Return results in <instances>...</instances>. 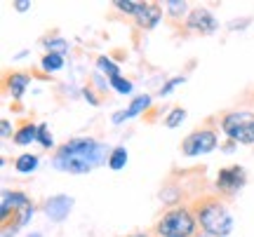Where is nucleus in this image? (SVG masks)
Returning <instances> with one entry per match:
<instances>
[{
  "instance_id": "1",
  "label": "nucleus",
  "mask_w": 254,
  "mask_h": 237,
  "mask_svg": "<svg viewBox=\"0 0 254 237\" xmlns=\"http://www.w3.org/2000/svg\"><path fill=\"white\" fill-rule=\"evenodd\" d=\"M111 148L92 137H78L57 148L52 167L64 174H90L99 164L109 162Z\"/></svg>"
},
{
  "instance_id": "2",
  "label": "nucleus",
  "mask_w": 254,
  "mask_h": 237,
  "mask_svg": "<svg viewBox=\"0 0 254 237\" xmlns=\"http://www.w3.org/2000/svg\"><path fill=\"white\" fill-rule=\"evenodd\" d=\"M190 209L195 214L200 230L207 237H228L233 233V216L226 207V200L221 195L202 192L200 197L190 200Z\"/></svg>"
},
{
  "instance_id": "3",
  "label": "nucleus",
  "mask_w": 254,
  "mask_h": 237,
  "mask_svg": "<svg viewBox=\"0 0 254 237\" xmlns=\"http://www.w3.org/2000/svg\"><path fill=\"white\" fill-rule=\"evenodd\" d=\"M36 214V204L24 190H2L0 197V230L2 237L14 235Z\"/></svg>"
},
{
  "instance_id": "4",
  "label": "nucleus",
  "mask_w": 254,
  "mask_h": 237,
  "mask_svg": "<svg viewBox=\"0 0 254 237\" xmlns=\"http://www.w3.org/2000/svg\"><path fill=\"white\" fill-rule=\"evenodd\" d=\"M198 221L190 209V204L172 207L160 214V219L153 223L151 235L155 237H198Z\"/></svg>"
},
{
  "instance_id": "5",
  "label": "nucleus",
  "mask_w": 254,
  "mask_h": 237,
  "mask_svg": "<svg viewBox=\"0 0 254 237\" xmlns=\"http://www.w3.org/2000/svg\"><path fill=\"white\" fill-rule=\"evenodd\" d=\"M219 127L228 141L254 146V113L252 110H226L219 115Z\"/></svg>"
},
{
  "instance_id": "6",
  "label": "nucleus",
  "mask_w": 254,
  "mask_h": 237,
  "mask_svg": "<svg viewBox=\"0 0 254 237\" xmlns=\"http://www.w3.org/2000/svg\"><path fill=\"white\" fill-rule=\"evenodd\" d=\"M219 146V134L212 125H202V127L193 129L189 137L182 141V153L186 157H200L212 153Z\"/></svg>"
},
{
  "instance_id": "7",
  "label": "nucleus",
  "mask_w": 254,
  "mask_h": 237,
  "mask_svg": "<svg viewBox=\"0 0 254 237\" xmlns=\"http://www.w3.org/2000/svg\"><path fill=\"white\" fill-rule=\"evenodd\" d=\"M245 186H247V172L245 167H240V164H228V167H221L217 172L214 188H217V195L226 197V200L236 197Z\"/></svg>"
},
{
  "instance_id": "8",
  "label": "nucleus",
  "mask_w": 254,
  "mask_h": 237,
  "mask_svg": "<svg viewBox=\"0 0 254 237\" xmlns=\"http://www.w3.org/2000/svg\"><path fill=\"white\" fill-rule=\"evenodd\" d=\"M184 28L189 33H193V36H212V33L219 31V21L212 14V9L202 7V5H195V7H190L189 17L184 21Z\"/></svg>"
},
{
  "instance_id": "9",
  "label": "nucleus",
  "mask_w": 254,
  "mask_h": 237,
  "mask_svg": "<svg viewBox=\"0 0 254 237\" xmlns=\"http://www.w3.org/2000/svg\"><path fill=\"white\" fill-rule=\"evenodd\" d=\"M165 17V7L160 2H139V9L134 14V24L144 31H153L160 19Z\"/></svg>"
},
{
  "instance_id": "10",
  "label": "nucleus",
  "mask_w": 254,
  "mask_h": 237,
  "mask_svg": "<svg viewBox=\"0 0 254 237\" xmlns=\"http://www.w3.org/2000/svg\"><path fill=\"white\" fill-rule=\"evenodd\" d=\"M73 209V197L68 195H55V197H50V200L43 204V211H45V216L52 223H62Z\"/></svg>"
},
{
  "instance_id": "11",
  "label": "nucleus",
  "mask_w": 254,
  "mask_h": 237,
  "mask_svg": "<svg viewBox=\"0 0 254 237\" xmlns=\"http://www.w3.org/2000/svg\"><path fill=\"white\" fill-rule=\"evenodd\" d=\"M28 85H31V75L26 71H12V73L5 75V92L14 101H19L24 94H26Z\"/></svg>"
},
{
  "instance_id": "12",
  "label": "nucleus",
  "mask_w": 254,
  "mask_h": 237,
  "mask_svg": "<svg viewBox=\"0 0 254 237\" xmlns=\"http://www.w3.org/2000/svg\"><path fill=\"white\" fill-rule=\"evenodd\" d=\"M163 7H165V17L170 19L174 26H179L182 21H186V17L190 12V5L184 2V0H167V2H163Z\"/></svg>"
},
{
  "instance_id": "13",
  "label": "nucleus",
  "mask_w": 254,
  "mask_h": 237,
  "mask_svg": "<svg viewBox=\"0 0 254 237\" xmlns=\"http://www.w3.org/2000/svg\"><path fill=\"white\" fill-rule=\"evenodd\" d=\"M12 141H14L17 146H28V143L38 141V125L36 122H21V125L14 129Z\"/></svg>"
},
{
  "instance_id": "14",
  "label": "nucleus",
  "mask_w": 254,
  "mask_h": 237,
  "mask_svg": "<svg viewBox=\"0 0 254 237\" xmlns=\"http://www.w3.org/2000/svg\"><path fill=\"white\" fill-rule=\"evenodd\" d=\"M151 106H153V96H151V94H139L125 108V120H132V118H136V115H141V113H146Z\"/></svg>"
},
{
  "instance_id": "15",
  "label": "nucleus",
  "mask_w": 254,
  "mask_h": 237,
  "mask_svg": "<svg viewBox=\"0 0 254 237\" xmlns=\"http://www.w3.org/2000/svg\"><path fill=\"white\" fill-rule=\"evenodd\" d=\"M40 164V157L33 155V153H21V155L14 160V172L17 174H31L38 169Z\"/></svg>"
},
{
  "instance_id": "16",
  "label": "nucleus",
  "mask_w": 254,
  "mask_h": 237,
  "mask_svg": "<svg viewBox=\"0 0 254 237\" xmlns=\"http://www.w3.org/2000/svg\"><path fill=\"white\" fill-rule=\"evenodd\" d=\"M127 148L125 146H116L111 148V155H109V169H113V172H120V169H125L127 164Z\"/></svg>"
},
{
  "instance_id": "17",
  "label": "nucleus",
  "mask_w": 254,
  "mask_h": 237,
  "mask_svg": "<svg viewBox=\"0 0 254 237\" xmlns=\"http://www.w3.org/2000/svg\"><path fill=\"white\" fill-rule=\"evenodd\" d=\"M40 68L45 71L47 75L57 73L64 68V54H55V52H47L43 59H40Z\"/></svg>"
},
{
  "instance_id": "18",
  "label": "nucleus",
  "mask_w": 254,
  "mask_h": 237,
  "mask_svg": "<svg viewBox=\"0 0 254 237\" xmlns=\"http://www.w3.org/2000/svg\"><path fill=\"white\" fill-rule=\"evenodd\" d=\"M97 68H99V73H104L109 80L120 75V66L116 64V61H111L109 56H97Z\"/></svg>"
},
{
  "instance_id": "19",
  "label": "nucleus",
  "mask_w": 254,
  "mask_h": 237,
  "mask_svg": "<svg viewBox=\"0 0 254 237\" xmlns=\"http://www.w3.org/2000/svg\"><path fill=\"white\" fill-rule=\"evenodd\" d=\"M184 120H186V108H182V106H177V108H172L167 115H165L163 120V125L167 129H177L179 125H182Z\"/></svg>"
},
{
  "instance_id": "20",
  "label": "nucleus",
  "mask_w": 254,
  "mask_h": 237,
  "mask_svg": "<svg viewBox=\"0 0 254 237\" xmlns=\"http://www.w3.org/2000/svg\"><path fill=\"white\" fill-rule=\"evenodd\" d=\"M45 49L47 52H55V54H64L68 49V40H64L62 36H52V38H45Z\"/></svg>"
},
{
  "instance_id": "21",
  "label": "nucleus",
  "mask_w": 254,
  "mask_h": 237,
  "mask_svg": "<svg viewBox=\"0 0 254 237\" xmlns=\"http://www.w3.org/2000/svg\"><path fill=\"white\" fill-rule=\"evenodd\" d=\"M38 143L45 148V150H50V148H55V137H52V132H50V127L47 125H38Z\"/></svg>"
},
{
  "instance_id": "22",
  "label": "nucleus",
  "mask_w": 254,
  "mask_h": 237,
  "mask_svg": "<svg viewBox=\"0 0 254 237\" xmlns=\"http://www.w3.org/2000/svg\"><path fill=\"white\" fill-rule=\"evenodd\" d=\"M109 87H113L118 94H132V90H134L132 80H127V78H123V75H118V78H111Z\"/></svg>"
},
{
  "instance_id": "23",
  "label": "nucleus",
  "mask_w": 254,
  "mask_h": 237,
  "mask_svg": "<svg viewBox=\"0 0 254 237\" xmlns=\"http://www.w3.org/2000/svg\"><path fill=\"white\" fill-rule=\"evenodd\" d=\"M113 7L118 9V12H123V14H127V17L134 19L136 9H139V2H132V0H116Z\"/></svg>"
},
{
  "instance_id": "24",
  "label": "nucleus",
  "mask_w": 254,
  "mask_h": 237,
  "mask_svg": "<svg viewBox=\"0 0 254 237\" xmlns=\"http://www.w3.org/2000/svg\"><path fill=\"white\" fill-rule=\"evenodd\" d=\"M184 82H186V78H184V75H179V78H172V80H167V82L163 85V87H160V92H158V96L163 99V96H167V94H172V92L177 90L179 85H184Z\"/></svg>"
},
{
  "instance_id": "25",
  "label": "nucleus",
  "mask_w": 254,
  "mask_h": 237,
  "mask_svg": "<svg viewBox=\"0 0 254 237\" xmlns=\"http://www.w3.org/2000/svg\"><path fill=\"white\" fill-rule=\"evenodd\" d=\"M82 94H85V99L90 101L92 106H99V103H101V96L94 92V87H92V85H87V87L82 90Z\"/></svg>"
},
{
  "instance_id": "26",
  "label": "nucleus",
  "mask_w": 254,
  "mask_h": 237,
  "mask_svg": "<svg viewBox=\"0 0 254 237\" xmlns=\"http://www.w3.org/2000/svg\"><path fill=\"white\" fill-rule=\"evenodd\" d=\"M9 134L14 137V132H12V122L2 118V120H0V137H2V139H7Z\"/></svg>"
},
{
  "instance_id": "27",
  "label": "nucleus",
  "mask_w": 254,
  "mask_h": 237,
  "mask_svg": "<svg viewBox=\"0 0 254 237\" xmlns=\"http://www.w3.org/2000/svg\"><path fill=\"white\" fill-rule=\"evenodd\" d=\"M12 7L17 9V12H26V9H31V0H14Z\"/></svg>"
},
{
  "instance_id": "28",
  "label": "nucleus",
  "mask_w": 254,
  "mask_h": 237,
  "mask_svg": "<svg viewBox=\"0 0 254 237\" xmlns=\"http://www.w3.org/2000/svg\"><path fill=\"white\" fill-rule=\"evenodd\" d=\"M236 146H238V143H233V141H231V143H226V146L221 148V150H224V153H231V150H233Z\"/></svg>"
},
{
  "instance_id": "29",
  "label": "nucleus",
  "mask_w": 254,
  "mask_h": 237,
  "mask_svg": "<svg viewBox=\"0 0 254 237\" xmlns=\"http://www.w3.org/2000/svg\"><path fill=\"white\" fill-rule=\"evenodd\" d=\"M127 237H151V233H132V235H127Z\"/></svg>"
},
{
  "instance_id": "30",
  "label": "nucleus",
  "mask_w": 254,
  "mask_h": 237,
  "mask_svg": "<svg viewBox=\"0 0 254 237\" xmlns=\"http://www.w3.org/2000/svg\"><path fill=\"white\" fill-rule=\"evenodd\" d=\"M26 237H43L40 233H31V235H26Z\"/></svg>"
}]
</instances>
